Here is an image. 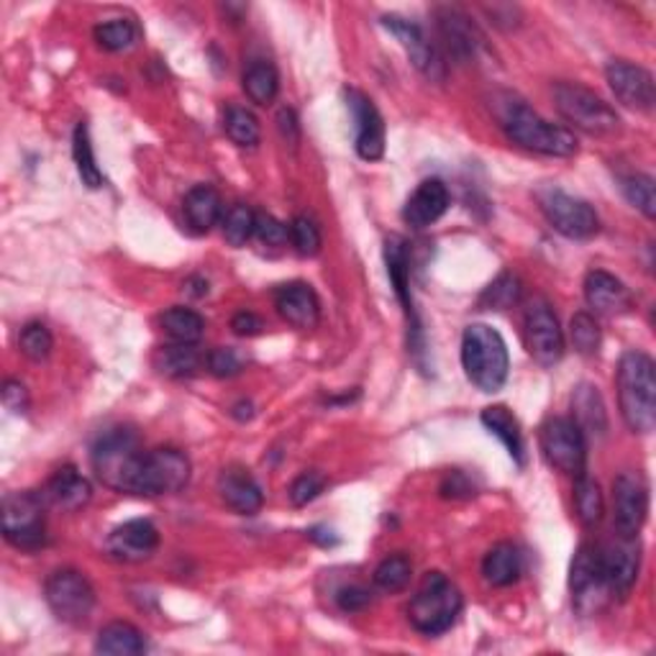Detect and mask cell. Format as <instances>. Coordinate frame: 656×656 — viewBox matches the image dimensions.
Segmentation results:
<instances>
[{
	"mask_svg": "<svg viewBox=\"0 0 656 656\" xmlns=\"http://www.w3.org/2000/svg\"><path fill=\"white\" fill-rule=\"evenodd\" d=\"M618 403L634 434H652L656 426V367L644 352H626L618 362Z\"/></svg>",
	"mask_w": 656,
	"mask_h": 656,
	"instance_id": "obj_1",
	"label": "cell"
},
{
	"mask_svg": "<svg viewBox=\"0 0 656 656\" xmlns=\"http://www.w3.org/2000/svg\"><path fill=\"white\" fill-rule=\"evenodd\" d=\"M144 454L137 431L119 426L98 436L93 452H90V462H93L95 477L105 487L115 490V493L137 495Z\"/></svg>",
	"mask_w": 656,
	"mask_h": 656,
	"instance_id": "obj_2",
	"label": "cell"
},
{
	"mask_svg": "<svg viewBox=\"0 0 656 656\" xmlns=\"http://www.w3.org/2000/svg\"><path fill=\"white\" fill-rule=\"evenodd\" d=\"M464 375L483 393H497L508 380L511 360L505 339L487 323H472L462 336Z\"/></svg>",
	"mask_w": 656,
	"mask_h": 656,
	"instance_id": "obj_3",
	"label": "cell"
},
{
	"mask_svg": "<svg viewBox=\"0 0 656 656\" xmlns=\"http://www.w3.org/2000/svg\"><path fill=\"white\" fill-rule=\"evenodd\" d=\"M501 127L513 144H518L528 152L546 157H572L577 154V139L569 129L552 123L531 111L526 103H508L501 115Z\"/></svg>",
	"mask_w": 656,
	"mask_h": 656,
	"instance_id": "obj_4",
	"label": "cell"
},
{
	"mask_svg": "<svg viewBox=\"0 0 656 656\" xmlns=\"http://www.w3.org/2000/svg\"><path fill=\"white\" fill-rule=\"evenodd\" d=\"M462 605L460 587L442 572H428L408 605V618L418 634L438 636L454 626Z\"/></svg>",
	"mask_w": 656,
	"mask_h": 656,
	"instance_id": "obj_5",
	"label": "cell"
},
{
	"mask_svg": "<svg viewBox=\"0 0 656 656\" xmlns=\"http://www.w3.org/2000/svg\"><path fill=\"white\" fill-rule=\"evenodd\" d=\"M554 105L559 115L572 127L593 137H605L618 131L620 119L601 95L577 82H556Z\"/></svg>",
	"mask_w": 656,
	"mask_h": 656,
	"instance_id": "obj_6",
	"label": "cell"
},
{
	"mask_svg": "<svg viewBox=\"0 0 656 656\" xmlns=\"http://www.w3.org/2000/svg\"><path fill=\"white\" fill-rule=\"evenodd\" d=\"M44 495L11 493L3 501V538L21 552H39L47 544Z\"/></svg>",
	"mask_w": 656,
	"mask_h": 656,
	"instance_id": "obj_7",
	"label": "cell"
},
{
	"mask_svg": "<svg viewBox=\"0 0 656 656\" xmlns=\"http://www.w3.org/2000/svg\"><path fill=\"white\" fill-rule=\"evenodd\" d=\"M47 605L62 623L80 626L95 608V589L78 569H57L44 587Z\"/></svg>",
	"mask_w": 656,
	"mask_h": 656,
	"instance_id": "obj_8",
	"label": "cell"
},
{
	"mask_svg": "<svg viewBox=\"0 0 656 656\" xmlns=\"http://www.w3.org/2000/svg\"><path fill=\"white\" fill-rule=\"evenodd\" d=\"M544 460L559 470L562 475L583 477L587 470V442L585 431L572 418H552L542 428Z\"/></svg>",
	"mask_w": 656,
	"mask_h": 656,
	"instance_id": "obj_9",
	"label": "cell"
},
{
	"mask_svg": "<svg viewBox=\"0 0 656 656\" xmlns=\"http://www.w3.org/2000/svg\"><path fill=\"white\" fill-rule=\"evenodd\" d=\"M538 205L542 213L549 221L554 231H559L562 236L575 239V242H585L593 239L601 231V219L593 211V205L579 201V198L564 193V190L546 188L538 193Z\"/></svg>",
	"mask_w": 656,
	"mask_h": 656,
	"instance_id": "obj_10",
	"label": "cell"
},
{
	"mask_svg": "<svg viewBox=\"0 0 656 656\" xmlns=\"http://www.w3.org/2000/svg\"><path fill=\"white\" fill-rule=\"evenodd\" d=\"M190 483V460L180 450L160 446L144 454L137 485L139 497L174 495Z\"/></svg>",
	"mask_w": 656,
	"mask_h": 656,
	"instance_id": "obj_11",
	"label": "cell"
},
{
	"mask_svg": "<svg viewBox=\"0 0 656 656\" xmlns=\"http://www.w3.org/2000/svg\"><path fill=\"white\" fill-rule=\"evenodd\" d=\"M569 593L572 603H575V608L583 613V616H593V613L603 610V605L613 597L610 587L603 577L601 554H597L593 546H579L575 559H572Z\"/></svg>",
	"mask_w": 656,
	"mask_h": 656,
	"instance_id": "obj_12",
	"label": "cell"
},
{
	"mask_svg": "<svg viewBox=\"0 0 656 656\" xmlns=\"http://www.w3.org/2000/svg\"><path fill=\"white\" fill-rule=\"evenodd\" d=\"M382 27L401 41V47L405 49V54H408L413 68L418 70L423 78H428L431 82H444L446 78L444 57L418 23L411 19H403V16L390 13V16H382Z\"/></svg>",
	"mask_w": 656,
	"mask_h": 656,
	"instance_id": "obj_13",
	"label": "cell"
},
{
	"mask_svg": "<svg viewBox=\"0 0 656 656\" xmlns=\"http://www.w3.org/2000/svg\"><path fill=\"white\" fill-rule=\"evenodd\" d=\"M649 516V485L638 472H620L613 483V526L618 536H638Z\"/></svg>",
	"mask_w": 656,
	"mask_h": 656,
	"instance_id": "obj_14",
	"label": "cell"
},
{
	"mask_svg": "<svg viewBox=\"0 0 656 656\" xmlns=\"http://www.w3.org/2000/svg\"><path fill=\"white\" fill-rule=\"evenodd\" d=\"M526 344L542 367H554L564 356V331L546 301H534L526 311Z\"/></svg>",
	"mask_w": 656,
	"mask_h": 656,
	"instance_id": "obj_15",
	"label": "cell"
},
{
	"mask_svg": "<svg viewBox=\"0 0 656 656\" xmlns=\"http://www.w3.org/2000/svg\"><path fill=\"white\" fill-rule=\"evenodd\" d=\"M346 105L352 111L354 127H356V139L354 149L362 160L377 162L385 154V121L377 111V105L372 103L370 95H364L362 90H346Z\"/></svg>",
	"mask_w": 656,
	"mask_h": 656,
	"instance_id": "obj_16",
	"label": "cell"
},
{
	"mask_svg": "<svg viewBox=\"0 0 656 656\" xmlns=\"http://www.w3.org/2000/svg\"><path fill=\"white\" fill-rule=\"evenodd\" d=\"M605 78L613 95L618 98V103L634 111H652L656 101V82L654 74L642 68V64L626 62V60H613L605 68Z\"/></svg>",
	"mask_w": 656,
	"mask_h": 656,
	"instance_id": "obj_17",
	"label": "cell"
},
{
	"mask_svg": "<svg viewBox=\"0 0 656 656\" xmlns=\"http://www.w3.org/2000/svg\"><path fill=\"white\" fill-rule=\"evenodd\" d=\"M597 554H601L603 577L608 583L613 597H626L630 587L636 585L638 567H642V544H638V536H620L618 542H610L603 549H597Z\"/></svg>",
	"mask_w": 656,
	"mask_h": 656,
	"instance_id": "obj_18",
	"label": "cell"
},
{
	"mask_svg": "<svg viewBox=\"0 0 656 656\" xmlns=\"http://www.w3.org/2000/svg\"><path fill=\"white\" fill-rule=\"evenodd\" d=\"M385 264H387V275L390 282H393V290L401 301L405 319H408V344L413 352H421V321L418 313H415V303L411 295V260H408V244L401 236H390L385 242Z\"/></svg>",
	"mask_w": 656,
	"mask_h": 656,
	"instance_id": "obj_19",
	"label": "cell"
},
{
	"mask_svg": "<svg viewBox=\"0 0 656 656\" xmlns=\"http://www.w3.org/2000/svg\"><path fill=\"white\" fill-rule=\"evenodd\" d=\"M160 546V531L152 521L134 518L127 521L123 526L113 528L111 536L105 538V552L119 562H144L157 552Z\"/></svg>",
	"mask_w": 656,
	"mask_h": 656,
	"instance_id": "obj_20",
	"label": "cell"
},
{
	"mask_svg": "<svg viewBox=\"0 0 656 656\" xmlns=\"http://www.w3.org/2000/svg\"><path fill=\"white\" fill-rule=\"evenodd\" d=\"M275 309L290 326L311 331L321 321V301L309 282H287L275 290Z\"/></svg>",
	"mask_w": 656,
	"mask_h": 656,
	"instance_id": "obj_21",
	"label": "cell"
},
{
	"mask_svg": "<svg viewBox=\"0 0 656 656\" xmlns=\"http://www.w3.org/2000/svg\"><path fill=\"white\" fill-rule=\"evenodd\" d=\"M585 301L589 309L603 315H623L634 309V295L610 272L593 270L585 277Z\"/></svg>",
	"mask_w": 656,
	"mask_h": 656,
	"instance_id": "obj_22",
	"label": "cell"
},
{
	"mask_svg": "<svg viewBox=\"0 0 656 656\" xmlns=\"http://www.w3.org/2000/svg\"><path fill=\"white\" fill-rule=\"evenodd\" d=\"M446 208H450V190H446L442 180L431 178L415 188V193L403 208V219L413 229H428L431 223L442 219Z\"/></svg>",
	"mask_w": 656,
	"mask_h": 656,
	"instance_id": "obj_23",
	"label": "cell"
},
{
	"mask_svg": "<svg viewBox=\"0 0 656 656\" xmlns=\"http://www.w3.org/2000/svg\"><path fill=\"white\" fill-rule=\"evenodd\" d=\"M221 501L239 516H254L262 511L264 495L256 480L244 467H226L219 477Z\"/></svg>",
	"mask_w": 656,
	"mask_h": 656,
	"instance_id": "obj_24",
	"label": "cell"
},
{
	"mask_svg": "<svg viewBox=\"0 0 656 656\" xmlns=\"http://www.w3.org/2000/svg\"><path fill=\"white\" fill-rule=\"evenodd\" d=\"M41 495H44V501L49 505H54V508H60L64 513H74L80 511L82 505L90 503V497H93V487H90L88 477H82L78 470L68 464V467L54 472Z\"/></svg>",
	"mask_w": 656,
	"mask_h": 656,
	"instance_id": "obj_25",
	"label": "cell"
},
{
	"mask_svg": "<svg viewBox=\"0 0 656 656\" xmlns=\"http://www.w3.org/2000/svg\"><path fill=\"white\" fill-rule=\"evenodd\" d=\"M436 23L446 49H450L456 60H470V57L477 54L480 37L462 11H456V8H438Z\"/></svg>",
	"mask_w": 656,
	"mask_h": 656,
	"instance_id": "obj_26",
	"label": "cell"
},
{
	"mask_svg": "<svg viewBox=\"0 0 656 656\" xmlns=\"http://www.w3.org/2000/svg\"><path fill=\"white\" fill-rule=\"evenodd\" d=\"M182 213H185V221L193 234H208L223 219V201L219 190L211 185H195L185 195Z\"/></svg>",
	"mask_w": 656,
	"mask_h": 656,
	"instance_id": "obj_27",
	"label": "cell"
},
{
	"mask_svg": "<svg viewBox=\"0 0 656 656\" xmlns=\"http://www.w3.org/2000/svg\"><path fill=\"white\" fill-rule=\"evenodd\" d=\"M480 421H483V426L490 434L501 438L503 446L511 454V460L516 462L518 467H523V464H526V446H523V434L516 415L505 408V405H490V408H485L483 415H480Z\"/></svg>",
	"mask_w": 656,
	"mask_h": 656,
	"instance_id": "obj_28",
	"label": "cell"
},
{
	"mask_svg": "<svg viewBox=\"0 0 656 656\" xmlns=\"http://www.w3.org/2000/svg\"><path fill=\"white\" fill-rule=\"evenodd\" d=\"M483 575L487 579V585L493 587L516 585L518 577L523 575V556L518 552V546H513L511 542L495 544L483 559Z\"/></svg>",
	"mask_w": 656,
	"mask_h": 656,
	"instance_id": "obj_29",
	"label": "cell"
},
{
	"mask_svg": "<svg viewBox=\"0 0 656 656\" xmlns=\"http://www.w3.org/2000/svg\"><path fill=\"white\" fill-rule=\"evenodd\" d=\"M95 652L115 656H137L147 652V638L137 626H131V623L113 620L98 634Z\"/></svg>",
	"mask_w": 656,
	"mask_h": 656,
	"instance_id": "obj_30",
	"label": "cell"
},
{
	"mask_svg": "<svg viewBox=\"0 0 656 656\" xmlns=\"http://www.w3.org/2000/svg\"><path fill=\"white\" fill-rule=\"evenodd\" d=\"M154 367L160 370V375H164V377L185 380V377H193L195 372L203 367V356L195 349V344H174L172 342L157 352Z\"/></svg>",
	"mask_w": 656,
	"mask_h": 656,
	"instance_id": "obj_31",
	"label": "cell"
},
{
	"mask_svg": "<svg viewBox=\"0 0 656 656\" xmlns=\"http://www.w3.org/2000/svg\"><path fill=\"white\" fill-rule=\"evenodd\" d=\"M244 93L256 105H270L280 93V74L277 68L268 60H254L244 70L242 78Z\"/></svg>",
	"mask_w": 656,
	"mask_h": 656,
	"instance_id": "obj_32",
	"label": "cell"
},
{
	"mask_svg": "<svg viewBox=\"0 0 656 656\" xmlns=\"http://www.w3.org/2000/svg\"><path fill=\"white\" fill-rule=\"evenodd\" d=\"M572 411H575V423L589 434H605L608 428V415H605L603 397L593 385H579L572 395Z\"/></svg>",
	"mask_w": 656,
	"mask_h": 656,
	"instance_id": "obj_33",
	"label": "cell"
},
{
	"mask_svg": "<svg viewBox=\"0 0 656 656\" xmlns=\"http://www.w3.org/2000/svg\"><path fill=\"white\" fill-rule=\"evenodd\" d=\"M72 157H74V164H78V174H80L82 185L90 188V190H98V188L105 185V174L101 168H98L95 149H93V141H90V129H88L85 121L78 123V129H74Z\"/></svg>",
	"mask_w": 656,
	"mask_h": 656,
	"instance_id": "obj_34",
	"label": "cell"
},
{
	"mask_svg": "<svg viewBox=\"0 0 656 656\" xmlns=\"http://www.w3.org/2000/svg\"><path fill=\"white\" fill-rule=\"evenodd\" d=\"M162 329L174 344H198L205 334V321L201 313L174 305V309L164 311Z\"/></svg>",
	"mask_w": 656,
	"mask_h": 656,
	"instance_id": "obj_35",
	"label": "cell"
},
{
	"mask_svg": "<svg viewBox=\"0 0 656 656\" xmlns=\"http://www.w3.org/2000/svg\"><path fill=\"white\" fill-rule=\"evenodd\" d=\"M575 508H577V518L583 521V526L593 528L603 521L605 513V501L601 493V485L595 480H589L587 475L575 480Z\"/></svg>",
	"mask_w": 656,
	"mask_h": 656,
	"instance_id": "obj_36",
	"label": "cell"
},
{
	"mask_svg": "<svg viewBox=\"0 0 656 656\" xmlns=\"http://www.w3.org/2000/svg\"><path fill=\"white\" fill-rule=\"evenodd\" d=\"M223 129H226L229 139L234 141L236 147L252 149L260 144V121H256V115L252 111H246V108H229L226 119H223Z\"/></svg>",
	"mask_w": 656,
	"mask_h": 656,
	"instance_id": "obj_37",
	"label": "cell"
},
{
	"mask_svg": "<svg viewBox=\"0 0 656 656\" xmlns=\"http://www.w3.org/2000/svg\"><path fill=\"white\" fill-rule=\"evenodd\" d=\"M413 577V562L405 554H390L375 569V585L382 593H401Z\"/></svg>",
	"mask_w": 656,
	"mask_h": 656,
	"instance_id": "obj_38",
	"label": "cell"
},
{
	"mask_svg": "<svg viewBox=\"0 0 656 656\" xmlns=\"http://www.w3.org/2000/svg\"><path fill=\"white\" fill-rule=\"evenodd\" d=\"M93 37L105 52H127V49L137 44L139 29L137 23L129 19H113V21L98 23Z\"/></svg>",
	"mask_w": 656,
	"mask_h": 656,
	"instance_id": "obj_39",
	"label": "cell"
},
{
	"mask_svg": "<svg viewBox=\"0 0 656 656\" xmlns=\"http://www.w3.org/2000/svg\"><path fill=\"white\" fill-rule=\"evenodd\" d=\"M254 223H256V213L252 208L244 203L231 205L226 213H223L221 226H223V239L231 246H244L249 239H254Z\"/></svg>",
	"mask_w": 656,
	"mask_h": 656,
	"instance_id": "obj_40",
	"label": "cell"
},
{
	"mask_svg": "<svg viewBox=\"0 0 656 656\" xmlns=\"http://www.w3.org/2000/svg\"><path fill=\"white\" fill-rule=\"evenodd\" d=\"M521 293H523L521 280L516 275H511V272H503L493 285L485 287L483 297H480V309L508 311L521 301Z\"/></svg>",
	"mask_w": 656,
	"mask_h": 656,
	"instance_id": "obj_41",
	"label": "cell"
},
{
	"mask_svg": "<svg viewBox=\"0 0 656 656\" xmlns=\"http://www.w3.org/2000/svg\"><path fill=\"white\" fill-rule=\"evenodd\" d=\"M620 190L630 205L638 208L646 219H654L656 215L654 178H649V174H628V178L620 180Z\"/></svg>",
	"mask_w": 656,
	"mask_h": 656,
	"instance_id": "obj_42",
	"label": "cell"
},
{
	"mask_svg": "<svg viewBox=\"0 0 656 656\" xmlns=\"http://www.w3.org/2000/svg\"><path fill=\"white\" fill-rule=\"evenodd\" d=\"M19 349H21V354L27 356V360L44 362L47 356L52 354L54 339H52V334H49V329L44 326V323L34 321V323H27V326L21 329Z\"/></svg>",
	"mask_w": 656,
	"mask_h": 656,
	"instance_id": "obj_43",
	"label": "cell"
},
{
	"mask_svg": "<svg viewBox=\"0 0 656 656\" xmlns=\"http://www.w3.org/2000/svg\"><path fill=\"white\" fill-rule=\"evenodd\" d=\"M569 339L579 354L593 356V354H597V349H601V326H597V321L593 319V315L579 311V313L572 315Z\"/></svg>",
	"mask_w": 656,
	"mask_h": 656,
	"instance_id": "obj_44",
	"label": "cell"
},
{
	"mask_svg": "<svg viewBox=\"0 0 656 656\" xmlns=\"http://www.w3.org/2000/svg\"><path fill=\"white\" fill-rule=\"evenodd\" d=\"M290 244L301 256H315L321 252V229L315 226V221H311L309 215H295L293 221H290Z\"/></svg>",
	"mask_w": 656,
	"mask_h": 656,
	"instance_id": "obj_45",
	"label": "cell"
},
{
	"mask_svg": "<svg viewBox=\"0 0 656 656\" xmlns=\"http://www.w3.org/2000/svg\"><path fill=\"white\" fill-rule=\"evenodd\" d=\"M323 487H326V477H323L321 472H303V475H297L293 480V485L287 490L290 503H293L295 508H305V505L313 503L315 497L323 493Z\"/></svg>",
	"mask_w": 656,
	"mask_h": 656,
	"instance_id": "obj_46",
	"label": "cell"
},
{
	"mask_svg": "<svg viewBox=\"0 0 656 656\" xmlns=\"http://www.w3.org/2000/svg\"><path fill=\"white\" fill-rule=\"evenodd\" d=\"M254 239L262 246L268 249H280L287 244L290 231L282 221H277L275 215L270 213H256V223H254Z\"/></svg>",
	"mask_w": 656,
	"mask_h": 656,
	"instance_id": "obj_47",
	"label": "cell"
},
{
	"mask_svg": "<svg viewBox=\"0 0 656 656\" xmlns=\"http://www.w3.org/2000/svg\"><path fill=\"white\" fill-rule=\"evenodd\" d=\"M205 367L215 377H236L244 370V360L236 349L219 346L205 356Z\"/></svg>",
	"mask_w": 656,
	"mask_h": 656,
	"instance_id": "obj_48",
	"label": "cell"
},
{
	"mask_svg": "<svg viewBox=\"0 0 656 656\" xmlns=\"http://www.w3.org/2000/svg\"><path fill=\"white\" fill-rule=\"evenodd\" d=\"M372 603V593L364 585H346L336 593V605L344 613H360Z\"/></svg>",
	"mask_w": 656,
	"mask_h": 656,
	"instance_id": "obj_49",
	"label": "cell"
},
{
	"mask_svg": "<svg viewBox=\"0 0 656 656\" xmlns=\"http://www.w3.org/2000/svg\"><path fill=\"white\" fill-rule=\"evenodd\" d=\"M3 405L13 413H23L29 408V393L19 380H6L3 385Z\"/></svg>",
	"mask_w": 656,
	"mask_h": 656,
	"instance_id": "obj_50",
	"label": "cell"
},
{
	"mask_svg": "<svg viewBox=\"0 0 656 656\" xmlns=\"http://www.w3.org/2000/svg\"><path fill=\"white\" fill-rule=\"evenodd\" d=\"M231 329H234L236 336H256L264 331V321L252 311H242L231 319Z\"/></svg>",
	"mask_w": 656,
	"mask_h": 656,
	"instance_id": "obj_51",
	"label": "cell"
},
{
	"mask_svg": "<svg viewBox=\"0 0 656 656\" xmlns=\"http://www.w3.org/2000/svg\"><path fill=\"white\" fill-rule=\"evenodd\" d=\"M442 495H444V497H470V495H475V493H472L470 480L464 477L462 472H452V475L444 480Z\"/></svg>",
	"mask_w": 656,
	"mask_h": 656,
	"instance_id": "obj_52",
	"label": "cell"
},
{
	"mask_svg": "<svg viewBox=\"0 0 656 656\" xmlns=\"http://www.w3.org/2000/svg\"><path fill=\"white\" fill-rule=\"evenodd\" d=\"M277 127L282 131V137H285L290 144H297V139H301V131H297V119L295 113L290 111V108H282L277 113Z\"/></svg>",
	"mask_w": 656,
	"mask_h": 656,
	"instance_id": "obj_53",
	"label": "cell"
}]
</instances>
